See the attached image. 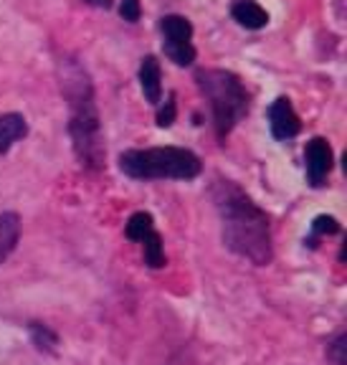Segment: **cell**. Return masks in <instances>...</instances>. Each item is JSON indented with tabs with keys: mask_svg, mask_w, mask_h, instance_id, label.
Masks as SVG:
<instances>
[{
	"mask_svg": "<svg viewBox=\"0 0 347 365\" xmlns=\"http://www.w3.org/2000/svg\"><path fill=\"white\" fill-rule=\"evenodd\" d=\"M211 198L221 218V236L226 249L257 267H266L274 257L271 223L266 211L254 203V198L239 182L221 175L213 178Z\"/></svg>",
	"mask_w": 347,
	"mask_h": 365,
	"instance_id": "1",
	"label": "cell"
},
{
	"mask_svg": "<svg viewBox=\"0 0 347 365\" xmlns=\"http://www.w3.org/2000/svg\"><path fill=\"white\" fill-rule=\"evenodd\" d=\"M56 76L68 109V135L76 160L86 170H102L107 150H104L102 117L89 71L79 58L61 56L56 61Z\"/></svg>",
	"mask_w": 347,
	"mask_h": 365,
	"instance_id": "2",
	"label": "cell"
},
{
	"mask_svg": "<svg viewBox=\"0 0 347 365\" xmlns=\"http://www.w3.org/2000/svg\"><path fill=\"white\" fill-rule=\"evenodd\" d=\"M195 84L211 107L213 130L218 140H226L234 132V127L249 114V89L234 71H226V68H200L195 71Z\"/></svg>",
	"mask_w": 347,
	"mask_h": 365,
	"instance_id": "3",
	"label": "cell"
},
{
	"mask_svg": "<svg viewBox=\"0 0 347 365\" xmlns=\"http://www.w3.org/2000/svg\"><path fill=\"white\" fill-rule=\"evenodd\" d=\"M120 170L132 180H193L203 170L200 158L188 148H145L120 155Z\"/></svg>",
	"mask_w": 347,
	"mask_h": 365,
	"instance_id": "4",
	"label": "cell"
},
{
	"mask_svg": "<svg viewBox=\"0 0 347 365\" xmlns=\"http://www.w3.org/2000/svg\"><path fill=\"white\" fill-rule=\"evenodd\" d=\"M160 34H162V51L175 66H193L198 51L193 46V23L188 18L177 16V13L162 16Z\"/></svg>",
	"mask_w": 347,
	"mask_h": 365,
	"instance_id": "5",
	"label": "cell"
},
{
	"mask_svg": "<svg viewBox=\"0 0 347 365\" xmlns=\"http://www.w3.org/2000/svg\"><path fill=\"white\" fill-rule=\"evenodd\" d=\"M335 163V153L332 145L327 143L325 137H312L304 148V173H307V182L312 188H322L332 170Z\"/></svg>",
	"mask_w": 347,
	"mask_h": 365,
	"instance_id": "6",
	"label": "cell"
},
{
	"mask_svg": "<svg viewBox=\"0 0 347 365\" xmlns=\"http://www.w3.org/2000/svg\"><path fill=\"white\" fill-rule=\"evenodd\" d=\"M269 130H271L274 140L286 143V140H294L302 130V122H299V114L294 112V104L289 97H276L269 107Z\"/></svg>",
	"mask_w": 347,
	"mask_h": 365,
	"instance_id": "7",
	"label": "cell"
},
{
	"mask_svg": "<svg viewBox=\"0 0 347 365\" xmlns=\"http://www.w3.org/2000/svg\"><path fill=\"white\" fill-rule=\"evenodd\" d=\"M140 89L152 107L162 102V68H160L157 56H152V53L145 56L140 63Z\"/></svg>",
	"mask_w": 347,
	"mask_h": 365,
	"instance_id": "8",
	"label": "cell"
},
{
	"mask_svg": "<svg viewBox=\"0 0 347 365\" xmlns=\"http://www.w3.org/2000/svg\"><path fill=\"white\" fill-rule=\"evenodd\" d=\"M231 16L246 31H261L269 26V13L259 6L257 0H236L231 6Z\"/></svg>",
	"mask_w": 347,
	"mask_h": 365,
	"instance_id": "9",
	"label": "cell"
},
{
	"mask_svg": "<svg viewBox=\"0 0 347 365\" xmlns=\"http://www.w3.org/2000/svg\"><path fill=\"white\" fill-rule=\"evenodd\" d=\"M29 135V122L18 112L0 114V155H6L18 140Z\"/></svg>",
	"mask_w": 347,
	"mask_h": 365,
	"instance_id": "10",
	"label": "cell"
},
{
	"mask_svg": "<svg viewBox=\"0 0 347 365\" xmlns=\"http://www.w3.org/2000/svg\"><path fill=\"white\" fill-rule=\"evenodd\" d=\"M21 239V218L13 211H0V264L11 257Z\"/></svg>",
	"mask_w": 347,
	"mask_h": 365,
	"instance_id": "11",
	"label": "cell"
},
{
	"mask_svg": "<svg viewBox=\"0 0 347 365\" xmlns=\"http://www.w3.org/2000/svg\"><path fill=\"white\" fill-rule=\"evenodd\" d=\"M155 231V221L150 213L145 211H137L130 216V221L125 223V236L130 241H137V244H143L145 236H150Z\"/></svg>",
	"mask_w": 347,
	"mask_h": 365,
	"instance_id": "12",
	"label": "cell"
},
{
	"mask_svg": "<svg viewBox=\"0 0 347 365\" xmlns=\"http://www.w3.org/2000/svg\"><path fill=\"white\" fill-rule=\"evenodd\" d=\"M143 251H145V264L150 269L165 267V246H162V236L157 231H152L150 236L143 239Z\"/></svg>",
	"mask_w": 347,
	"mask_h": 365,
	"instance_id": "13",
	"label": "cell"
},
{
	"mask_svg": "<svg viewBox=\"0 0 347 365\" xmlns=\"http://www.w3.org/2000/svg\"><path fill=\"white\" fill-rule=\"evenodd\" d=\"M31 337H33L36 348L46 350V353H56L58 348V335L48 325H41V322H31Z\"/></svg>",
	"mask_w": 347,
	"mask_h": 365,
	"instance_id": "14",
	"label": "cell"
},
{
	"mask_svg": "<svg viewBox=\"0 0 347 365\" xmlns=\"http://www.w3.org/2000/svg\"><path fill=\"white\" fill-rule=\"evenodd\" d=\"M157 127H162V130H167V127H172V122H175L177 117V102H175V94H167L165 102L157 104Z\"/></svg>",
	"mask_w": 347,
	"mask_h": 365,
	"instance_id": "15",
	"label": "cell"
},
{
	"mask_svg": "<svg viewBox=\"0 0 347 365\" xmlns=\"http://www.w3.org/2000/svg\"><path fill=\"white\" fill-rule=\"evenodd\" d=\"M340 234V223L332 216H317L312 221V236H332Z\"/></svg>",
	"mask_w": 347,
	"mask_h": 365,
	"instance_id": "16",
	"label": "cell"
},
{
	"mask_svg": "<svg viewBox=\"0 0 347 365\" xmlns=\"http://www.w3.org/2000/svg\"><path fill=\"white\" fill-rule=\"evenodd\" d=\"M140 13H143V8H140V0H120L122 21L137 23V21H140Z\"/></svg>",
	"mask_w": 347,
	"mask_h": 365,
	"instance_id": "17",
	"label": "cell"
},
{
	"mask_svg": "<svg viewBox=\"0 0 347 365\" xmlns=\"http://www.w3.org/2000/svg\"><path fill=\"white\" fill-rule=\"evenodd\" d=\"M345 342H347V337L340 335L330 348H327V358H330L335 365H345Z\"/></svg>",
	"mask_w": 347,
	"mask_h": 365,
	"instance_id": "18",
	"label": "cell"
},
{
	"mask_svg": "<svg viewBox=\"0 0 347 365\" xmlns=\"http://www.w3.org/2000/svg\"><path fill=\"white\" fill-rule=\"evenodd\" d=\"M84 3H89V6H97V8H104V11H109V8H112V0H84Z\"/></svg>",
	"mask_w": 347,
	"mask_h": 365,
	"instance_id": "19",
	"label": "cell"
}]
</instances>
